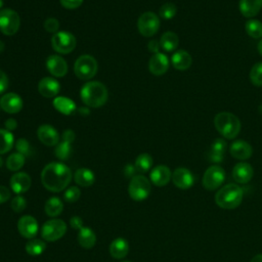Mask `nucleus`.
Here are the masks:
<instances>
[{"label":"nucleus","mask_w":262,"mask_h":262,"mask_svg":"<svg viewBox=\"0 0 262 262\" xmlns=\"http://www.w3.org/2000/svg\"><path fill=\"white\" fill-rule=\"evenodd\" d=\"M72 180L71 169L59 162L47 164L41 172L43 186L52 192H59L68 187Z\"/></svg>","instance_id":"f257e3e1"},{"label":"nucleus","mask_w":262,"mask_h":262,"mask_svg":"<svg viewBox=\"0 0 262 262\" xmlns=\"http://www.w3.org/2000/svg\"><path fill=\"white\" fill-rule=\"evenodd\" d=\"M244 199V190L235 183H228L218 189L215 194V203L225 210L237 208Z\"/></svg>","instance_id":"f03ea898"},{"label":"nucleus","mask_w":262,"mask_h":262,"mask_svg":"<svg viewBox=\"0 0 262 262\" xmlns=\"http://www.w3.org/2000/svg\"><path fill=\"white\" fill-rule=\"evenodd\" d=\"M80 96L82 101L90 107L102 106L108 97L106 87L98 81H90L83 85Z\"/></svg>","instance_id":"7ed1b4c3"},{"label":"nucleus","mask_w":262,"mask_h":262,"mask_svg":"<svg viewBox=\"0 0 262 262\" xmlns=\"http://www.w3.org/2000/svg\"><path fill=\"white\" fill-rule=\"evenodd\" d=\"M214 126L226 139L235 138L241 131V122L238 118L228 112L218 113L214 118Z\"/></svg>","instance_id":"20e7f679"},{"label":"nucleus","mask_w":262,"mask_h":262,"mask_svg":"<svg viewBox=\"0 0 262 262\" xmlns=\"http://www.w3.org/2000/svg\"><path fill=\"white\" fill-rule=\"evenodd\" d=\"M97 61L93 56L83 54L77 58L74 64V72L79 79L89 80L95 76L97 73Z\"/></svg>","instance_id":"39448f33"},{"label":"nucleus","mask_w":262,"mask_h":262,"mask_svg":"<svg viewBox=\"0 0 262 262\" xmlns=\"http://www.w3.org/2000/svg\"><path fill=\"white\" fill-rule=\"evenodd\" d=\"M150 190V181L145 176L135 175L131 178L128 186V192L132 200L143 201L148 198Z\"/></svg>","instance_id":"423d86ee"},{"label":"nucleus","mask_w":262,"mask_h":262,"mask_svg":"<svg viewBox=\"0 0 262 262\" xmlns=\"http://www.w3.org/2000/svg\"><path fill=\"white\" fill-rule=\"evenodd\" d=\"M67 223L61 219L47 220L41 228V236L47 242H55L61 238L67 232Z\"/></svg>","instance_id":"0eeeda50"},{"label":"nucleus","mask_w":262,"mask_h":262,"mask_svg":"<svg viewBox=\"0 0 262 262\" xmlns=\"http://www.w3.org/2000/svg\"><path fill=\"white\" fill-rule=\"evenodd\" d=\"M20 26L18 13L10 8L0 10V30L6 36L14 35Z\"/></svg>","instance_id":"6e6552de"},{"label":"nucleus","mask_w":262,"mask_h":262,"mask_svg":"<svg viewBox=\"0 0 262 262\" xmlns=\"http://www.w3.org/2000/svg\"><path fill=\"white\" fill-rule=\"evenodd\" d=\"M225 177V171L221 166L212 165L205 171L202 179V184L207 190H215L222 185Z\"/></svg>","instance_id":"1a4fd4ad"},{"label":"nucleus","mask_w":262,"mask_h":262,"mask_svg":"<svg viewBox=\"0 0 262 262\" xmlns=\"http://www.w3.org/2000/svg\"><path fill=\"white\" fill-rule=\"evenodd\" d=\"M77 44V40L75 36L66 31H59L55 33L51 38V45L52 48L61 54H68L72 52Z\"/></svg>","instance_id":"9d476101"},{"label":"nucleus","mask_w":262,"mask_h":262,"mask_svg":"<svg viewBox=\"0 0 262 262\" xmlns=\"http://www.w3.org/2000/svg\"><path fill=\"white\" fill-rule=\"evenodd\" d=\"M137 28L142 36L151 37L159 31L160 18L151 11L143 12L137 20Z\"/></svg>","instance_id":"9b49d317"},{"label":"nucleus","mask_w":262,"mask_h":262,"mask_svg":"<svg viewBox=\"0 0 262 262\" xmlns=\"http://www.w3.org/2000/svg\"><path fill=\"white\" fill-rule=\"evenodd\" d=\"M17 230L24 237L28 239L34 238L39 230L37 220L31 215L21 216L17 221Z\"/></svg>","instance_id":"f8f14e48"},{"label":"nucleus","mask_w":262,"mask_h":262,"mask_svg":"<svg viewBox=\"0 0 262 262\" xmlns=\"http://www.w3.org/2000/svg\"><path fill=\"white\" fill-rule=\"evenodd\" d=\"M172 181L176 187L180 189H188L194 183V176L190 170L184 167H179L173 171Z\"/></svg>","instance_id":"ddd939ff"},{"label":"nucleus","mask_w":262,"mask_h":262,"mask_svg":"<svg viewBox=\"0 0 262 262\" xmlns=\"http://www.w3.org/2000/svg\"><path fill=\"white\" fill-rule=\"evenodd\" d=\"M46 68L52 76L57 78H61L68 73V63L58 54H52L47 57Z\"/></svg>","instance_id":"4468645a"},{"label":"nucleus","mask_w":262,"mask_h":262,"mask_svg":"<svg viewBox=\"0 0 262 262\" xmlns=\"http://www.w3.org/2000/svg\"><path fill=\"white\" fill-rule=\"evenodd\" d=\"M0 106L8 114H16L23 108V99L14 92L5 93L0 98Z\"/></svg>","instance_id":"2eb2a0df"},{"label":"nucleus","mask_w":262,"mask_h":262,"mask_svg":"<svg viewBox=\"0 0 262 262\" xmlns=\"http://www.w3.org/2000/svg\"><path fill=\"white\" fill-rule=\"evenodd\" d=\"M169 69L168 56L164 53H154L148 61V70L155 76H161L165 74Z\"/></svg>","instance_id":"dca6fc26"},{"label":"nucleus","mask_w":262,"mask_h":262,"mask_svg":"<svg viewBox=\"0 0 262 262\" xmlns=\"http://www.w3.org/2000/svg\"><path fill=\"white\" fill-rule=\"evenodd\" d=\"M31 183H32L31 177L26 172H16V173H14L11 176L10 181H9L10 188L16 194H20V193H24V192L28 191L31 187Z\"/></svg>","instance_id":"f3484780"},{"label":"nucleus","mask_w":262,"mask_h":262,"mask_svg":"<svg viewBox=\"0 0 262 262\" xmlns=\"http://www.w3.org/2000/svg\"><path fill=\"white\" fill-rule=\"evenodd\" d=\"M231 174H232L233 180L236 183L245 184L252 179L254 175V169L249 163L239 162L234 165Z\"/></svg>","instance_id":"a211bd4d"},{"label":"nucleus","mask_w":262,"mask_h":262,"mask_svg":"<svg viewBox=\"0 0 262 262\" xmlns=\"http://www.w3.org/2000/svg\"><path fill=\"white\" fill-rule=\"evenodd\" d=\"M37 135L39 140L47 146H54V145H57L59 142L58 132L52 126L47 124L41 125L38 128Z\"/></svg>","instance_id":"6ab92c4d"},{"label":"nucleus","mask_w":262,"mask_h":262,"mask_svg":"<svg viewBox=\"0 0 262 262\" xmlns=\"http://www.w3.org/2000/svg\"><path fill=\"white\" fill-rule=\"evenodd\" d=\"M150 181L156 186H165L167 185L170 180L172 179V172L169 169V167L165 165H159L156 166L149 173Z\"/></svg>","instance_id":"aec40b11"},{"label":"nucleus","mask_w":262,"mask_h":262,"mask_svg":"<svg viewBox=\"0 0 262 262\" xmlns=\"http://www.w3.org/2000/svg\"><path fill=\"white\" fill-rule=\"evenodd\" d=\"M229 152L234 159L244 161L251 158L253 154V148L249 142L242 139H237L230 144Z\"/></svg>","instance_id":"412c9836"},{"label":"nucleus","mask_w":262,"mask_h":262,"mask_svg":"<svg viewBox=\"0 0 262 262\" xmlns=\"http://www.w3.org/2000/svg\"><path fill=\"white\" fill-rule=\"evenodd\" d=\"M60 90V85L57 80L51 77L42 78L38 84L39 93L47 98L56 97Z\"/></svg>","instance_id":"4be33fe9"},{"label":"nucleus","mask_w":262,"mask_h":262,"mask_svg":"<svg viewBox=\"0 0 262 262\" xmlns=\"http://www.w3.org/2000/svg\"><path fill=\"white\" fill-rule=\"evenodd\" d=\"M171 62L176 70L185 71L191 66L192 58H191V55L186 50L180 49L173 53L171 57Z\"/></svg>","instance_id":"5701e85b"},{"label":"nucleus","mask_w":262,"mask_h":262,"mask_svg":"<svg viewBox=\"0 0 262 262\" xmlns=\"http://www.w3.org/2000/svg\"><path fill=\"white\" fill-rule=\"evenodd\" d=\"M238 8L245 17H254L262 9V0H239Z\"/></svg>","instance_id":"b1692460"},{"label":"nucleus","mask_w":262,"mask_h":262,"mask_svg":"<svg viewBox=\"0 0 262 262\" xmlns=\"http://www.w3.org/2000/svg\"><path fill=\"white\" fill-rule=\"evenodd\" d=\"M108 252L113 258L123 259L127 256L129 252V244L125 238L117 237L111 243L108 247Z\"/></svg>","instance_id":"393cba45"},{"label":"nucleus","mask_w":262,"mask_h":262,"mask_svg":"<svg viewBox=\"0 0 262 262\" xmlns=\"http://www.w3.org/2000/svg\"><path fill=\"white\" fill-rule=\"evenodd\" d=\"M77 241L79 245L84 249H91L96 244L95 232L88 226H83L78 230Z\"/></svg>","instance_id":"a878e982"},{"label":"nucleus","mask_w":262,"mask_h":262,"mask_svg":"<svg viewBox=\"0 0 262 262\" xmlns=\"http://www.w3.org/2000/svg\"><path fill=\"white\" fill-rule=\"evenodd\" d=\"M53 106L57 112H59L60 114L66 115V116L72 115L77 108V105L74 102V100H72L68 97H64V96L54 97Z\"/></svg>","instance_id":"bb28decb"},{"label":"nucleus","mask_w":262,"mask_h":262,"mask_svg":"<svg viewBox=\"0 0 262 262\" xmlns=\"http://www.w3.org/2000/svg\"><path fill=\"white\" fill-rule=\"evenodd\" d=\"M75 182L83 187L91 186L95 181L94 173L87 168H80L74 174Z\"/></svg>","instance_id":"cd10ccee"},{"label":"nucleus","mask_w":262,"mask_h":262,"mask_svg":"<svg viewBox=\"0 0 262 262\" xmlns=\"http://www.w3.org/2000/svg\"><path fill=\"white\" fill-rule=\"evenodd\" d=\"M44 210L47 216L56 217L61 214L63 210V204L58 196H51L46 201Z\"/></svg>","instance_id":"c85d7f7f"},{"label":"nucleus","mask_w":262,"mask_h":262,"mask_svg":"<svg viewBox=\"0 0 262 262\" xmlns=\"http://www.w3.org/2000/svg\"><path fill=\"white\" fill-rule=\"evenodd\" d=\"M179 44V38L176 33L174 32H165L161 39H160V45L165 51H174Z\"/></svg>","instance_id":"c756f323"},{"label":"nucleus","mask_w":262,"mask_h":262,"mask_svg":"<svg viewBox=\"0 0 262 262\" xmlns=\"http://www.w3.org/2000/svg\"><path fill=\"white\" fill-rule=\"evenodd\" d=\"M14 143L12 133L6 129H0V155L8 152Z\"/></svg>","instance_id":"7c9ffc66"},{"label":"nucleus","mask_w":262,"mask_h":262,"mask_svg":"<svg viewBox=\"0 0 262 262\" xmlns=\"http://www.w3.org/2000/svg\"><path fill=\"white\" fill-rule=\"evenodd\" d=\"M46 250V244L39 238H32L26 244V252L31 256H39Z\"/></svg>","instance_id":"2f4dec72"},{"label":"nucleus","mask_w":262,"mask_h":262,"mask_svg":"<svg viewBox=\"0 0 262 262\" xmlns=\"http://www.w3.org/2000/svg\"><path fill=\"white\" fill-rule=\"evenodd\" d=\"M25 162H26V157L24 155L19 152H13L7 158L6 167L10 171L17 172L23 168V166L25 165Z\"/></svg>","instance_id":"473e14b6"},{"label":"nucleus","mask_w":262,"mask_h":262,"mask_svg":"<svg viewBox=\"0 0 262 262\" xmlns=\"http://www.w3.org/2000/svg\"><path fill=\"white\" fill-rule=\"evenodd\" d=\"M245 30L251 38H262V23L258 19L250 18L249 20H247L245 24Z\"/></svg>","instance_id":"72a5a7b5"},{"label":"nucleus","mask_w":262,"mask_h":262,"mask_svg":"<svg viewBox=\"0 0 262 262\" xmlns=\"http://www.w3.org/2000/svg\"><path fill=\"white\" fill-rule=\"evenodd\" d=\"M152 158L149 154H146V152H143V154H140L136 160H135V168L138 172L140 173H145L147 171H149V169L151 168L152 166Z\"/></svg>","instance_id":"f704fd0d"},{"label":"nucleus","mask_w":262,"mask_h":262,"mask_svg":"<svg viewBox=\"0 0 262 262\" xmlns=\"http://www.w3.org/2000/svg\"><path fill=\"white\" fill-rule=\"evenodd\" d=\"M72 143H69L67 141H61V142H58V144L56 145L55 147V156L58 160L60 161H66L70 158L71 154H72Z\"/></svg>","instance_id":"c9c22d12"},{"label":"nucleus","mask_w":262,"mask_h":262,"mask_svg":"<svg viewBox=\"0 0 262 262\" xmlns=\"http://www.w3.org/2000/svg\"><path fill=\"white\" fill-rule=\"evenodd\" d=\"M250 80L257 87H262V61L256 62L250 71Z\"/></svg>","instance_id":"e433bc0d"},{"label":"nucleus","mask_w":262,"mask_h":262,"mask_svg":"<svg viewBox=\"0 0 262 262\" xmlns=\"http://www.w3.org/2000/svg\"><path fill=\"white\" fill-rule=\"evenodd\" d=\"M176 12H177V7L175 6V4H173L171 2H167V3L163 4L159 10L160 16L164 19L173 18L176 15Z\"/></svg>","instance_id":"4c0bfd02"},{"label":"nucleus","mask_w":262,"mask_h":262,"mask_svg":"<svg viewBox=\"0 0 262 262\" xmlns=\"http://www.w3.org/2000/svg\"><path fill=\"white\" fill-rule=\"evenodd\" d=\"M27 207V201L26 199L20 195V194H17L15 195L11 202H10V208L15 212V213H21Z\"/></svg>","instance_id":"58836bf2"},{"label":"nucleus","mask_w":262,"mask_h":262,"mask_svg":"<svg viewBox=\"0 0 262 262\" xmlns=\"http://www.w3.org/2000/svg\"><path fill=\"white\" fill-rule=\"evenodd\" d=\"M81 190L77 186H71L67 188V190L63 193V199L68 203H75L80 199Z\"/></svg>","instance_id":"ea45409f"},{"label":"nucleus","mask_w":262,"mask_h":262,"mask_svg":"<svg viewBox=\"0 0 262 262\" xmlns=\"http://www.w3.org/2000/svg\"><path fill=\"white\" fill-rule=\"evenodd\" d=\"M15 148L17 152L24 155L25 157H29L31 154V146L30 143L27 139L25 138H19L16 143H15Z\"/></svg>","instance_id":"a19ab883"},{"label":"nucleus","mask_w":262,"mask_h":262,"mask_svg":"<svg viewBox=\"0 0 262 262\" xmlns=\"http://www.w3.org/2000/svg\"><path fill=\"white\" fill-rule=\"evenodd\" d=\"M226 148H227V143L224 139L222 138H216L212 144H211V148L210 150L214 151V152H217V154H221V155H224L225 151H226Z\"/></svg>","instance_id":"79ce46f5"},{"label":"nucleus","mask_w":262,"mask_h":262,"mask_svg":"<svg viewBox=\"0 0 262 262\" xmlns=\"http://www.w3.org/2000/svg\"><path fill=\"white\" fill-rule=\"evenodd\" d=\"M44 29L49 33H57L59 29V23L54 17H49L44 21Z\"/></svg>","instance_id":"37998d69"},{"label":"nucleus","mask_w":262,"mask_h":262,"mask_svg":"<svg viewBox=\"0 0 262 262\" xmlns=\"http://www.w3.org/2000/svg\"><path fill=\"white\" fill-rule=\"evenodd\" d=\"M84 0H59L61 6L67 9H76L81 6Z\"/></svg>","instance_id":"c03bdc74"},{"label":"nucleus","mask_w":262,"mask_h":262,"mask_svg":"<svg viewBox=\"0 0 262 262\" xmlns=\"http://www.w3.org/2000/svg\"><path fill=\"white\" fill-rule=\"evenodd\" d=\"M11 196V191L6 186L0 185V204L7 202Z\"/></svg>","instance_id":"a18cd8bd"},{"label":"nucleus","mask_w":262,"mask_h":262,"mask_svg":"<svg viewBox=\"0 0 262 262\" xmlns=\"http://www.w3.org/2000/svg\"><path fill=\"white\" fill-rule=\"evenodd\" d=\"M207 157H208V160H209L210 162L216 163V164L221 163V162L224 160V155L217 154V152H214V151H212V150H209Z\"/></svg>","instance_id":"49530a36"},{"label":"nucleus","mask_w":262,"mask_h":262,"mask_svg":"<svg viewBox=\"0 0 262 262\" xmlns=\"http://www.w3.org/2000/svg\"><path fill=\"white\" fill-rule=\"evenodd\" d=\"M8 83L9 81H8L7 75L2 70H0V94L7 89Z\"/></svg>","instance_id":"de8ad7c7"},{"label":"nucleus","mask_w":262,"mask_h":262,"mask_svg":"<svg viewBox=\"0 0 262 262\" xmlns=\"http://www.w3.org/2000/svg\"><path fill=\"white\" fill-rule=\"evenodd\" d=\"M70 225L72 226V228L79 230L80 228H82L84 226L83 225V219L79 216H73L70 219Z\"/></svg>","instance_id":"09e8293b"},{"label":"nucleus","mask_w":262,"mask_h":262,"mask_svg":"<svg viewBox=\"0 0 262 262\" xmlns=\"http://www.w3.org/2000/svg\"><path fill=\"white\" fill-rule=\"evenodd\" d=\"M136 168L134 165L132 164H127L125 167H124V175L125 177H128V178H132L135 176V173H136Z\"/></svg>","instance_id":"8fccbe9b"},{"label":"nucleus","mask_w":262,"mask_h":262,"mask_svg":"<svg viewBox=\"0 0 262 262\" xmlns=\"http://www.w3.org/2000/svg\"><path fill=\"white\" fill-rule=\"evenodd\" d=\"M75 133L73 130L71 129H68L66 130L63 133H62V140L63 141H67L69 143H72L74 140H75Z\"/></svg>","instance_id":"3c124183"},{"label":"nucleus","mask_w":262,"mask_h":262,"mask_svg":"<svg viewBox=\"0 0 262 262\" xmlns=\"http://www.w3.org/2000/svg\"><path fill=\"white\" fill-rule=\"evenodd\" d=\"M147 47H148V50H149L150 52H152V53H158L159 50H160L161 45H160V42H159V41H157V40H151V41L148 42Z\"/></svg>","instance_id":"603ef678"},{"label":"nucleus","mask_w":262,"mask_h":262,"mask_svg":"<svg viewBox=\"0 0 262 262\" xmlns=\"http://www.w3.org/2000/svg\"><path fill=\"white\" fill-rule=\"evenodd\" d=\"M4 125H5L6 130L12 131V130L16 129V127H17V122H16L14 119H7V120L5 121V123H4Z\"/></svg>","instance_id":"864d4df0"},{"label":"nucleus","mask_w":262,"mask_h":262,"mask_svg":"<svg viewBox=\"0 0 262 262\" xmlns=\"http://www.w3.org/2000/svg\"><path fill=\"white\" fill-rule=\"evenodd\" d=\"M250 262H262V254H257L255 255Z\"/></svg>","instance_id":"5fc2aeb1"},{"label":"nucleus","mask_w":262,"mask_h":262,"mask_svg":"<svg viewBox=\"0 0 262 262\" xmlns=\"http://www.w3.org/2000/svg\"><path fill=\"white\" fill-rule=\"evenodd\" d=\"M257 49H258V52H259V54L262 56V38L260 39V41H259V43H258Z\"/></svg>","instance_id":"6e6d98bb"},{"label":"nucleus","mask_w":262,"mask_h":262,"mask_svg":"<svg viewBox=\"0 0 262 262\" xmlns=\"http://www.w3.org/2000/svg\"><path fill=\"white\" fill-rule=\"evenodd\" d=\"M258 110H259V113L262 115V104L259 105V108H258Z\"/></svg>","instance_id":"4d7b16f0"},{"label":"nucleus","mask_w":262,"mask_h":262,"mask_svg":"<svg viewBox=\"0 0 262 262\" xmlns=\"http://www.w3.org/2000/svg\"><path fill=\"white\" fill-rule=\"evenodd\" d=\"M3 165V160H2V158L0 157V168H1V166Z\"/></svg>","instance_id":"13d9d810"},{"label":"nucleus","mask_w":262,"mask_h":262,"mask_svg":"<svg viewBox=\"0 0 262 262\" xmlns=\"http://www.w3.org/2000/svg\"><path fill=\"white\" fill-rule=\"evenodd\" d=\"M2 5H3V0H0V8L2 7Z\"/></svg>","instance_id":"bf43d9fd"},{"label":"nucleus","mask_w":262,"mask_h":262,"mask_svg":"<svg viewBox=\"0 0 262 262\" xmlns=\"http://www.w3.org/2000/svg\"><path fill=\"white\" fill-rule=\"evenodd\" d=\"M122 262H131V261H128V260H127V261H122Z\"/></svg>","instance_id":"052dcab7"}]
</instances>
